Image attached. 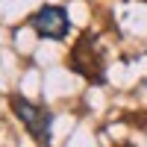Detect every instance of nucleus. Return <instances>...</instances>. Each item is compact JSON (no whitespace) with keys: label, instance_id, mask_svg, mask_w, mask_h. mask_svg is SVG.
Listing matches in <instances>:
<instances>
[{"label":"nucleus","instance_id":"obj_1","mask_svg":"<svg viewBox=\"0 0 147 147\" xmlns=\"http://www.w3.org/2000/svg\"><path fill=\"white\" fill-rule=\"evenodd\" d=\"M12 109H15V115L24 121V127L30 129L32 138H38L41 144L50 141V124H53L50 109H44L38 103H30L27 97H12Z\"/></svg>","mask_w":147,"mask_h":147},{"label":"nucleus","instance_id":"obj_2","mask_svg":"<svg viewBox=\"0 0 147 147\" xmlns=\"http://www.w3.org/2000/svg\"><path fill=\"white\" fill-rule=\"evenodd\" d=\"M30 27L41 35V38H53V41H62L68 30H71V21H68V12L62 6H41L35 15L30 18Z\"/></svg>","mask_w":147,"mask_h":147}]
</instances>
